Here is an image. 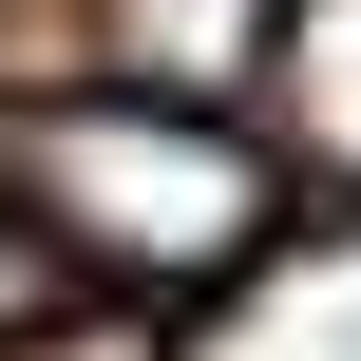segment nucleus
<instances>
[{
	"mask_svg": "<svg viewBox=\"0 0 361 361\" xmlns=\"http://www.w3.org/2000/svg\"><path fill=\"white\" fill-rule=\"evenodd\" d=\"M0 171H19L38 247H57L76 286H114V305H209V286L267 267V228H286V152L228 133V95H152V76L38 95V114L0 133Z\"/></svg>",
	"mask_w": 361,
	"mask_h": 361,
	"instance_id": "nucleus-1",
	"label": "nucleus"
},
{
	"mask_svg": "<svg viewBox=\"0 0 361 361\" xmlns=\"http://www.w3.org/2000/svg\"><path fill=\"white\" fill-rule=\"evenodd\" d=\"M267 152L305 190H361V0H286V38H267Z\"/></svg>",
	"mask_w": 361,
	"mask_h": 361,
	"instance_id": "nucleus-2",
	"label": "nucleus"
},
{
	"mask_svg": "<svg viewBox=\"0 0 361 361\" xmlns=\"http://www.w3.org/2000/svg\"><path fill=\"white\" fill-rule=\"evenodd\" d=\"M76 19H95V57L152 76V95H228V76L286 38V0H76Z\"/></svg>",
	"mask_w": 361,
	"mask_h": 361,
	"instance_id": "nucleus-3",
	"label": "nucleus"
},
{
	"mask_svg": "<svg viewBox=\"0 0 361 361\" xmlns=\"http://www.w3.org/2000/svg\"><path fill=\"white\" fill-rule=\"evenodd\" d=\"M38 305H57V247H38V209H19V171H0V343H38Z\"/></svg>",
	"mask_w": 361,
	"mask_h": 361,
	"instance_id": "nucleus-4",
	"label": "nucleus"
}]
</instances>
